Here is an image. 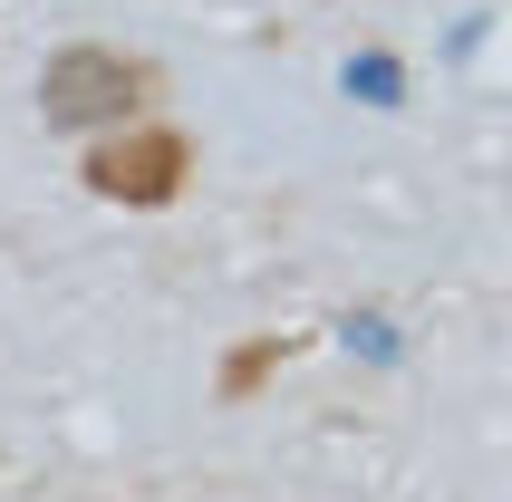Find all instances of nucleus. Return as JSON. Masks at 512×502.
<instances>
[{
	"mask_svg": "<svg viewBox=\"0 0 512 502\" xmlns=\"http://www.w3.org/2000/svg\"><path fill=\"white\" fill-rule=\"evenodd\" d=\"M87 194L97 203H174L184 194V136L174 126H116L107 145H87Z\"/></svg>",
	"mask_w": 512,
	"mask_h": 502,
	"instance_id": "nucleus-2",
	"label": "nucleus"
},
{
	"mask_svg": "<svg viewBox=\"0 0 512 502\" xmlns=\"http://www.w3.org/2000/svg\"><path fill=\"white\" fill-rule=\"evenodd\" d=\"M155 97V68L116 49H58L39 68V116L49 126H136Z\"/></svg>",
	"mask_w": 512,
	"mask_h": 502,
	"instance_id": "nucleus-1",
	"label": "nucleus"
}]
</instances>
